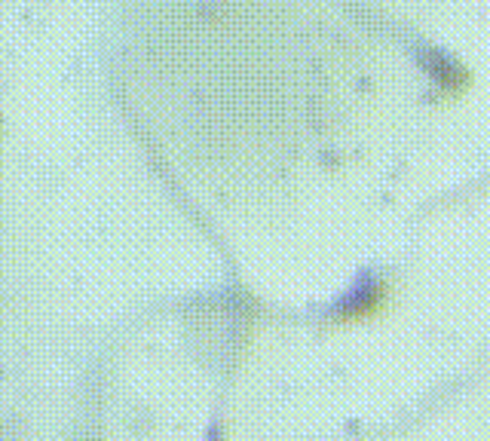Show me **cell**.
<instances>
[{
  "label": "cell",
  "mask_w": 490,
  "mask_h": 441,
  "mask_svg": "<svg viewBox=\"0 0 490 441\" xmlns=\"http://www.w3.org/2000/svg\"><path fill=\"white\" fill-rule=\"evenodd\" d=\"M374 297H377V291L371 289V285H359V289H355V291H350V294H346L343 310L355 316V313H362L368 303H374Z\"/></svg>",
  "instance_id": "obj_1"
}]
</instances>
